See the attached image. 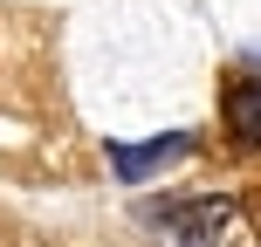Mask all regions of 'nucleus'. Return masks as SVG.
Listing matches in <instances>:
<instances>
[{
	"instance_id": "nucleus-1",
	"label": "nucleus",
	"mask_w": 261,
	"mask_h": 247,
	"mask_svg": "<svg viewBox=\"0 0 261 247\" xmlns=\"http://www.w3.org/2000/svg\"><path fill=\"white\" fill-rule=\"evenodd\" d=\"M227 220H234L227 199H186V206H165V213H158V227H172L179 247H220Z\"/></svg>"
},
{
	"instance_id": "nucleus-2",
	"label": "nucleus",
	"mask_w": 261,
	"mask_h": 247,
	"mask_svg": "<svg viewBox=\"0 0 261 247\" xmlns=\"http://www.w3.org/2000/svg\"><path fill=\"white\" fill-rule=\"evenodd\" d=\"M193 151V138H151V144H110V165H117V179H151L158 165H172V158Z\"/></svg>"
},
{
	"instance_id": "nucleus-3",
	"label": "nucleus",
	"mask_w": 261,
	"mask_h": 247,
	"mask_svg": "<svg viewBox=\"0 0 261 247\" xmlns=\"http://www.w3.org/2000/svg\"><path fill=\"white\" fill-rule=\"evenodd\" d=\"M227 124H234L241 138H261V83H241V90L227 96Z\"/></svg>"
}]
</instances>
